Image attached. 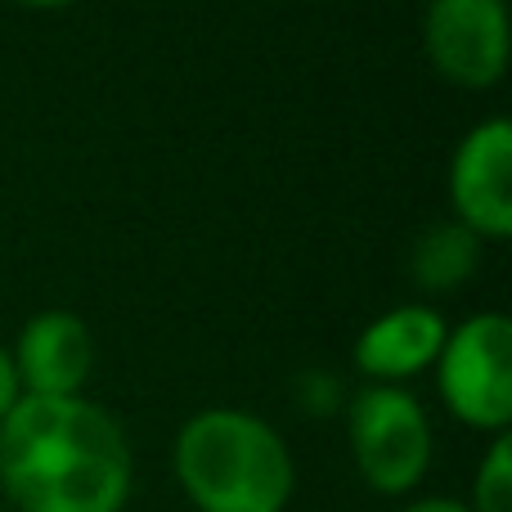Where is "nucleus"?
<instances>
[{"label": "nucleus", "mask_w": 512, "mask_h": 512, "mask_svg": "<svg viewBox=\"0 0 512 512\" xmlns=\"http://www.w3.org/2000/svg\"><path fill=\"white\" fill-rule=\"evenodd\" d=\"M135 454L90 396H23L0 418V495L14 512H126Z\"/></svg>", "instance_id": "1"}, {"label": "nucleus", "mask_w": 512, "mask_h": 512, "mask_svg": "<svg viewBox=\"0 0 512 512\" xmlns=\"http://www.w3.org/2000/svg\"><path fill=\"white\" fill-rule=\"evenodd\" d=\"M180 495L198 512H288L297 459L279 427L239 405L198 409L171 445Z\"/></svg>", "instance_id": "2"}, {"label": "nucleus", "mask_w": 512, "mask_h": 512, "mask_svg": "<svg viewBox=\"0 0 512 512\" xmlns=\"http://www.w3.org/2000/svg\"><path fill=\"white\" fill-rule=\"evenodd\" d=\"M346 445L360 481L373 495L405 499L432 472V418L409 387L364 382L346 400Z\"/></svg>", "instance_id": "3"}, {"label": "nucleus", "mask_w": 512, "mask_h": 512, "mask_svg": "<svg viewBox=\"0 0 512 512\" xmlns=\"http://www.w3.org/2000/svg\"><path fill=\"white\" fill-rule=\"evenodd\" d=\"M436 391L450 418L486 436H504L512 418V324L499 310L463 319L436 355Z\"/></svg>", "instance_id": "4"}, {"label": "nucleus", "mask_w": 512, "mask_h": 512, "mask_svg": "<svg viewBox=\"0 0 512 512\" xmlns=\"http://www.w3.org/2000/svg\"><path fill=\"white\" fill-rule=\"evenodd\" d=\"M512 18L508 0H427L423 50L445 81L490 90L508 72Z\"/></svg>", "instance_id": "5"}, {"label": "nucleus", "mask_w": 512, "mask_h": 512, "mask_svg": "<svg viewBox=\"0 0 512 512\" xmlns=\"http://www.w3.org/2000/svg\"><path fill=\"white\" fill-rule=\"evenodd\" d=\"M512 122L486 117L459 140L450 158V207L454 221L481 243L512 234Z\"/></svg>", "instance_id": "6"}, {"label": "nucleus", "mask_w": 512, "mask_h": 512, "mask_svg": "<svg viewBox=\"0 0 512 512\" xmlns=\"http://www.w3.org/2000/svg\"><path fill=\"white\" fill-rule=\"evenodd\" d=\"M9 360L23 396H81L95 369V337L72 310H41L23 324Z\"/></svg>", "instance_id": "7"}, {"label": "nucleus", "mask_w": 512, "mask_h": 512, "mask_svg": "<svg viewBox=\"0 0 512 512\" xmlns=\"http://www.w3.org/2000/svg\"><path fill=\"white\" fill-rule=\"evenodd\" d=\"M445 333H450V324H445V315L436 306H423V301L391 306L387 315H378L373 324L360 328L351 360L369 382L405 387L409 378H418V373H427L436 364Z\"/></svg>", "instance_id": "8"}, {"label": "nucleus", "mask_w": 512, "mask_h": 512, "mask_svg": "<svg viewBox=\"0 0 512 512\" xmlns=\"http://www.w3.org/2000/svg\"><path fill=\"white\" fill-rule=\"evenodd\" d=\"M481 261V239L463 230L459 221L432 225L418 234L414 252H409V270L423 292H454Z\"/></svg>", "instance_id": "9"}, {"label": "nucleus", "mask_w": 512, "mask_h": 512, "mask_svg": "<svg viewBox=\"0 0 512 512\" xmlns=\"http://www.w3.org/2000/svg\"><path fill=\"white\" fill-rule=\"evenodd\" d=\"M468 512H512V441L490 436L477 472H472V495L463 499Z\"/></svg>", "instance_id": "10"}, {"label": "nucleus", "mask_w": 512, "mask_h": 512, "mask_svg": "<svg viewBox=\"0 0 512 512\" xmlns=\"http://www.w3.org/2000/svg\"><path fill=\"white\" fill-rule=\"evenodd\" d=\"M23 400V387H18V373H14V360H9V346H0V418Z\"/></svg>", "instance_id": "11"}, {"label": "nucleus", "mask_w": 512, "mask_h": 512, "mask_svg": "<svg viewBox=\"0 0 512 512\" xmlns=\"http://www.w3.org/2000/svg\"><path fill=\"white\" fill-rule=\"evenodd\" d=\"M400 512H468V504L450 495H427V499H409Z\"/></svg>", "instance_id": "12"}, {"label": "nucleus", "mask_w": 512, "mask_h": 512, "mask_svg": "<svg viewBox=\"0 0 512 512\" xmlns=\"http://www.w3.org/2000/svg\"><path fill=\"white\" fill-rule=\"evenodd\" d=\"M18 5H27V9H68V5H77V0H18Z\"/></svg>", "instance_id": "13"}]
</instances>
